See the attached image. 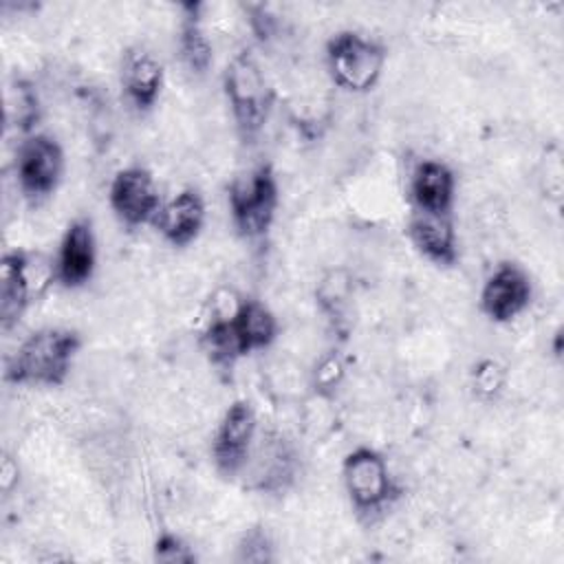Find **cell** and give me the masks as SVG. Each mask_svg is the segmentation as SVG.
Wrapping results in <instances>:
<instances>
[{
    "instance_id": "1",
    "label": "cell",
    "mask_w": 564,
    "mask_h": 564,
    "mask_svg": "<svg viewBox=\"0 0 564 564\" xmlns=\"http://www.w3.org/2000/svg\"><path fill=\"white\" fill-rule=\"evenodd\" d=\"M79 348L82 337L73 328H37L9 357L4 366V381L13 386H62Z\"/></svg>"
},
{
    "instance_id": "2",
    "label": "cell",
    "mask_w": 564,
    "mask_h": 564,
    "mask_svg": "<svg viewBox=\"0 0 564 564\" xmlns=\"http://www.w3.org/2000/svg\"><path fill=\"white\" fill-rule=\"evenodd\" d=\"M223 88L240 137L256 139L269 119L273 90L251 53L242 51L231 57L223 73Z\"/></svg>"
},
{
    "instance_id": "3",
    "label": "cell",
    "mask_w": 564,
    "mask_h": 564,
    "mask_svg": "<svg viewBox=\"0 0 564 564\" xmlns=\"http://www.w3.org/2000/svg\"><path fill=\"white\" fill-rule=\"evenodd\" d=\"M388 51L359 31H339L326 44L328 75L341 90L368 93L381 79Z\"/></svg>"
},
{
    "instance_id": "4",
    "label": "cell",
    "mask_w": 564,
    "mask_h": 564,
    "mask_svg": "<svg viewBox=\"0 0 564 564\" xmlns=\"http://www.w3.org/2000/svg\"><path fill=\"white\" fill-rule=\"evenodd\" d=\"M341 480L348 500L359 516L379 513L399 496L388 460L372 447H355L346 454L341 463Z\"/></svg>"
},
{
    "instance_id": "5",
    "label": "cell",
    "mask_w": 564,
    "mask_h": 564,
    "mask_svg": "<svg viewBox=\"0 0 564 564\" xmlns=\"http://www.w3.org/2000/svg\"><path fill=\"white\" fill-rule=\"evenodd\" d=\"M278 205V181L267 163L229 187V214L236 231L247 240H258L269 234Z\"/></svg>"
},
{
    "instance_id": "6",
    "label": "cell",
    "mask_w": 564,
    "mask_h": 564,
    "mask_svg": "<svg viewBox=\"0 0 564 564\" xmlns=\"http://www.w3.org/2000/svg\"><path fill=\"white\" fill-rule=\"evenodd\" d=\"M64 174V150L51 134H26L15 150V178L24 196L40 200L51 196Z\"/></svg>"
},
{
    "instance_id": "7",
    "label": "cell",
    "mask_w": 564,
    "mask_h": 564,
    "mask_svg": "<svg viewBox=\"0 0 564 564\" xmlns=\"http://www.w3.org/2000/svg\"><path fill=\"white\" fill-rule=\"evenodd\" d=\"M256 434L258 419L253 405L245 399L234 401L225 410L212 438V460L218 474L234 478L245 471L256 445Z\"/></svg>"
},
{
    "instance_id": "8",
    "label": "cell",
    "mask_w": 564,
    "mask_h": 564,
    "mask_svg": "<svg viewBox=\"0 0 564 564\" xmlns=\"http://www.w3.org/2000/svg\"><path fill=\"white\" fill-rule=\"evenodd\" d=\"M108 203L115 216L126 227L134 229L145 223H152L163 200L159 196L154 176L141 165H130L112 176Z\"/></svg>"
},
{
    "instance_id": "9",
    "label": "cell",
    "mask_w": 564,
    "mask_h": 564,
    "mask_svg": "<svg viewBox=\"0 0 564 564\" xmlns=\"http://www.w3.org/2000/svg\"><path fill=\"white\" fill-rule=\"evenodd\" d=\"M533 286L527 271L516 262H500L480 289V311L496 324L516 319L531 304Z\"/></svg>"
},
{
    "instance_id": "10",
    "label": "cell",
    "mask_w": 564,
    "mask_h": 564,
    "mask_svg": "<svg viewBox=\"0 0 564 564\" xmlns=\"http://www.w3.org/2000/svg\"><path fill=\"white\" fill-rule=\"evenodd\" d=\"M97 264V242L90 218H75L64 229V236L59 240L57 256L51 264L53 280L62 284L64 289H79L84 286Z\"/></svg>"
},
{
    "instance_id": "11",
    "label": "cell",
    "mask_w": 564,
    "mask_h": 564,
    "mask_svg": "<svg viewBox=\"0 0 564 564\" xmlns=\"http://www.w3.org/2000/svg\"><path fill=\"white\" fill-rule=\"evenodd\" d=\"M31 256L22 249L7 251L0 262V326L11 330L26 313L35 286L31 278Z\"/></svg>"
},
{
    "instance_id": "12",
    "label": "cell",
    "mask_w": 564,
    "mask_h": 564,
    "mask_svg": "<svg viewBox=\"0 0 564 564\" xmlns=\"http://www.w3.org/2000/svg\"><path fill=\"white\" fill-rule=\"evenodd\" d=\"M152 225L172 247L194 242L205 225V200L196 189H181L170 200L161 203Z\"/></svg>"
},
{
    "instance_id": "13",
    "label": "cell",
    "mask_w": 564,
    "mask_h": 564,
    "mask_svg": "<svg viewBox=\"0 0 564 564\" xmlns=\"http://www.w3.org/2000/svg\"><path fill=\"white\" fill-rule=\"evenodd\" d=\"M410 196L416 212L449 216L456 200V176L443 161H421L410 181Z\"/></svg>"
},
{
    "instance_id": "14",
    "label": "cell",
    "mask_w": 564,
    "mask_h": 564,
    "mask_svg": "<svg viewBox=\"0 0 564 564\" xmlns=\"http://www.w3.org/2000/svg\"><path fill=\"white\" fill-rule=\"evenodd\" d=\"M410 242L416 251L438 267H452L458 260V238L449 216L414 212L408 225Z\"/></svg>"
},
{
    "instance_id": "15",
    "label": "cell",
    "mask_w": 564,
    "mask_h": 564,
    "mask_svg": "<svg viewBox=\"0 0 564 564\" xmlns=\"http://www.w3.org/2000/svg\"><path fill=\"white\" fill-rule=\"evenodd\" d=\"M121 86L139 112L152 110L163 88L161 62L145 48H130L121 64Z\"/></svg>"
},
{
    "instance_id": "16",
    "label": "cell",
    "mask_w": 564,
    "mask_h": 564,
    "mask_svg": "<svg viewBox=\"0 0 564 564\" xmlns=\"http://www.w3.org/2000/svg\"><path fill=\"white\" fill-rule=\"evenodd\" d=\"M227 319L240 357L269 348L278 337V319L260 300H240Z\"/></svg>"
},
{
    "instance_id": "17",
    "label": "cell",
    "mask_w": 564,
    "mask_h": 564,
    "mask_svg": "<svg viewBox=\"0 0 564 564\" xmlns=\"http://www.w3.org/2000/svg\"><path fill=\"white\" fill-rule=\"evenodd\" d=\"M194 4H189V11L183 22H181V35H178V48H181V57L185 62V66L196 73L203 75L209 64H212V44L200 26L198 15L194 13Z\"/></svg>"
},
{
    "instance_id": "18",
    "label": "cell",
    "mask_w": 564,
    "mask_h": 564,
    "mask_svg": "<svg viewBox=\"0 0 564 564\" xmlns=\"http://www.w3.org/2000/svg\"><path fill=\"white\" fill-rule=\"evenodd\" d=\"M203 346L212 364L220 368H231L236 359H240V350L236 346L227 317H218L207 326V330L203 333Z\"/></svg>"
},
{
    "instance_id": "19",
    "label": "cell",
    "mask_w": 564,
    "mask_h": 564,
    "mask_svg": "<svg viewBox=\"0 0 564 564\" xmlns=\"http://www.w3.org/2000/svg\"><path fill=\"white\" fill-rule=\"evenodd\" d=\"M154 560L165 564H189L196 560V555L178 535L161 533L154 542Z\"/></svg>"
},
{
    "instance_id": "20",
    "label": "cell",
    "mask_w": 564,
    "mask_h": 564,
    "mask_svg": "<svg viewBox=\"0 0 564 564\" xmlns=\"http://www.w3.org/2000/svg\"><path fill=\"white\" fill-rule=\"evenodd\" d=\"M238 560L240 562H271V542L267 538V533H262L260 529H251L249 533H245L240 546H238Z\"/></svg>"
},
{
    "instance_id": "21",
    "label": "cell",
    "mask_w": 564,
    "mask_h": 564,
    "mask_svg": "<svg viewBox=\"0 0 564 564\" xmlns=\"http://www.w3.org/2000/svg\"><path fill=\"white\" fill-rule=\"evenodd\" d=\"M487 366V370H478L480 375H485L487 379H480L478 377V388L480 390H491V388H496L498 386V368H496V364H485Z\"/></svg>"
}]
</instances>
